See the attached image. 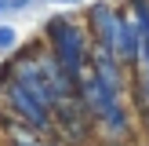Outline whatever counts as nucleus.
<instances>
[{
	"label": "nucleus",
	"instance_id": "nucleus-1",
	"mask_svg": "<svg viewBox=\"0 0 149 146\" xmlns=\"http://www.w3.org/2000/svg\"><path fill=\"white\" fill-rule=\"evenodd\" d=\"M11 44H15V29L11 26H0V51H7Z\"/></svg>",
	"mask_w": 149,
	"mask_h": 146
},
{
	"label": "nucleus",
	"instance_id": "nucleus-2",
	"mask_svg": "<svg viewBox=\"0 0 149 146\" xmlns=\"http://www.w3.org/2000/svg\"><path fill=\"white\" fill-rule=\"evenodd\" d=\"M29 4V0H11V7H26Z\"/></svg>",
	"mask_w": 149,
	"mask_h": 146
},
{
	"label": "nucleus",
	"instance_id": "nucleus-3",
	"mask_svg": "<svg viewBox=\"0 0 149 146\" xmlns=\"http://www.w3.org/2000/svg\"><path fill=\"white\" fill-rule=\"evenodd\" d=\"M4 7H11V0H0V11H4Z\"/></svg>",
	"mask_w": 149,
	"mask_h": 146
},
{
	"label": "nucleus",
	"instance_id": "nucleus-4",
	"mask_svg": "<svg viewBox=\"0 0 149 146\" xmlns=\"http://www.w3.org/2000/svg\"><path fill=\"white\" fill-rule=\"evenodd\" d=\"M58 4H80V0H58Z\"/></svg>",
	"mask_w": 149,
	"mask_h": 146
}]
</instances>
